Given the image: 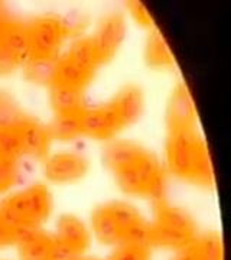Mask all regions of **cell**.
<instances>
[{
  "mask_svg": "<svg viewBox=\"0 0 231 260\" xmlns=\"http://www.w3.org/2000/svg\"><path fill=\"white\" fill-rule=\"evenodd\" d=\"M174 260H195V257L194 254H192V251H191V249L188 247V249L182 250L181 254H178Z\"/></svg>",
  "mask_w": 231,
  "mask_h": 260,
  "instance_id": "f1b7e54d",
  "label": "cell"
},
{
  "mask_svg": "<svg viewBox=\"0 0 231 260\" xmlns=\"http://www.w3.org/2000/svg\"><path fill=\"white\" fill-rule=\"evenodd\" d=\"M196 239L194 220L184 210L169 205L162 198L155 201V221L149 224V244L185 250Z\"/></svg>",
  "mask_w": 231,
  "mask_h": 260,
  "instance_id": "3957f363",
  "label": "cell"
},
{
  "mask_svg": "<svg viewBox=\"0 0 231 260\" xmlns=\"http://www.w3.org/2000/svg\"><path fill=\"white\" fill-rule=\"evenodd\" d=\"M55 242L65 254L75 259L88 249L90 233L80 218L71 214H65L59 217L56 223Z\"/></svg>",
  "mask_w": 231,
  "mask_h": 260,
  "instance_id": "30bf717a",
  "label": "cell"
},
{
  "mask_svg": "<svg viewBox=\"0 0 231 260\" xmlns=\"http://www.w3.org/2000/svg\"><path fill=\"white\" fill-rule=\"evenodd\" d=\"M149 249L140 244H120L109 260H150Z\"/></svg>",
  "mask_w": 231,
  "mask_h": 260,
  "instance_id": "cb8c5ba5",
  "label": "cell"
},
{
  "mask_svg": "<svg viewBox=\"0 0 231 260\" xmlns=\"http://www.w3.org/2000/svg\"><path fill=\"white\" fill-rule=\"evenodd\" d=\"M48 130L51 138L59 140H71L83 135L81 112L73 113V114H58Z\"/></svg>",
  "mask_w": 231,
  "mask_h": 260,
  "instance_id": "d6986e66",
  "label": "cell"
},
{
  "mask_svg": "<svg viewBox=\"0 0 231 260\" xmlns=\"http://www.w3.org/2000/svg\"><path fill=\"white\" fill-rule=\"evenodd\" d=\"M19 177L18 162L0 159V194L9 191Z\"/></svg>",
  "mask_w": 231,
  "mask_h": 260,
  "instance_id": "d4e9b609",
  "label": "cell"
},
{
  "mask_svg": "<svg viewBox=\"0 0 231 260\" xmlns=\"http://www.w3.org/2000/svg\"><path fill=\"white\" fill-rule=\"evenodd\" d=\"M20 260H73L58 247L55 237L38 229H16V243Z\"/></svg>",
  "mask_w": 231,
  "mask_h": 260,
  "instance_id": "5b68a950",
  "label": "cell"
},
{
  "mask_svg": "<svg viewBox=\"0 0 231 260\" xmlns=\"http://www.w3.org/2000/svg\"><path fill=\"white\" fill-rule=\"evenodd\" d=\"M52 211V198L48 188L37 184L12 195L0 205V215L15 227L38 229Z\"/></svg>",
  "mask_w": 231,
  "mask_h": 260,
  "instance_id": "277c9868",
  "label": "cell"
},
{
  "mask_svg": "<svg viewBox=\"0 0 231 260\" xmlns=\"http://www.w3.org/2000/svg\"><path fill=\"white\" fill-rule=\"evenodd\" d=\"M167 162L176 178L208 186L213 182V169L208 150L194 129L169 132Z\"/></svg>",
  "mask_w": 231,
  "mask_h": 260,
  "instance_id": "7a4b0ae2",
  "label": "cell"
},
{
  "mask_svg": "<svg viewBox=\"0 0 231 260\" xmlns=\"http://www.w3.org/2000/svg\"><path fill=\"white\" fill-rule=\"evenodd\" d=\"M84 90L54 84L51 87V102L58 114H73L84 110Z\"/></svg>",
  "mask_w": 231,
  "mask_h": 260,
  "instance_id": "e0dca14e",
  "label": "cell"
},
{
  "mask_svg": "<svg viewBox=\"0 0 231 260\" xmlns=\"http://www.w3.org/2000/svg\"><path fill=\"white\" fill-rule=\"evenodd\" d=\"M107 168L121 189L130 195L163 198L165 174L153 153L130 140L110 142L103 152Z\"/></svg>",
  "mask_w": 231,
  "mask_h": 260,
  "instance_id": "6da1fadb",
  "label": "cell"
},
{
  "mask_svg": "<svg viewBox=\"0 0 231 260\" xmlns=\"http://www.w3.org/2000/svg\"><path fill=\"white\" fill-rule=\"evenodd\" d=\"M61 22L64 25L68 37L75 35V34H80L84 26H85V18H83L81 13H70L67 18L61 19Z\"/></svg>",
  "mask_w": 231,
  "mask_h": 260,
  "instance_id": "484cf974",
  "label": "cell"
},
{
  "mask_svg": "<svg viewBox=\"0 0 231 260\" xmlns=\"http://www.w3.org/2000/svg\"><path fill=\"white\" fill-rule=\"evenodd\" d=\"M0 45L6 48L12 55L16 58L20 65H25L32 56L30 41H29L28 25H22L19 22L8 20L5 30L0 38Z\"/></svg>",
  "mask_w": 231,
  "mask_h": 260,
  "instance_id": "4fadbf2b",
  "label": "cell"
},
{
  "mask_svg": "<svg viewBox=\"0 0 231 260\" xmlns=\"http://www.w3.org/2000/svg\"><path fill=\"white\" fill-rule=\"evenodd\" d=\"M65 55L70 56L74 62L81 65L83 68L91 71V73H95V70L98 68V65H102L98 54H97L95 47L92 44L91 38L77 39L74 44L71 45V48L68 49V52Z\"/></svg>",
  "mask_w": 231,
  "mask_h": 260,
  "instance_id": "ac0fdd59",
  "label": "cell"
},
{
  "mask_svg": "<svg viewBox=\"0 0 231 260\" xmlns=\"http://www.w3.org/2000/svg\"><path fill=\"white\" fill-rule=\"evenodd\" d=\"M126 126L113 104L109 103L97 109H84L81 112V130L92 139L107 140L117 135Z\"/></svg>",
  "mask_w": 231,
  "mask_h": 260,
  "instance_id": "52a82bcc",
  "label": "cell"
},
{
  "mask_svg": "<svg viewBox=\"0 0 231 260\" xmlns=\"http://www.w3.org/2000/svg\"><path fill=\"white\" fill-rule=\"evenodd\" d=\"M23 156L18 129L0 127V159L18 162V159Z\"/></svg>",
  "mask_w": 231,
  "mask_h": 260,
  "instance_id": "7402d4cb",
  "label": "cell"
},
{
  "mask_svg": "<svg viewBox=\"0 0 231 260\" xmlns=\"http://www.w3.org/2000/svg\"><path fill=\"white\" fill-rule=\"evenodd\" d=\"M73 260H90V259H77V257H75V259H73Z\"/></svg>",
  "mask_w": 231,
  "mask_h": 260,
  "instance_id": "4dcf8cb0",
  "label": "cell"
},
{
  "mask_svg": "<svg viewBox=\"0 0 231 260\" xmlns=\"http://www.w3.org/2000/svg\"><path fill=\"white\" fill-rule=\"evenodd\" d=\"M19 139L22 146V153L35 159H44L48 155L51 143L49 130L41 123L32 119H25L18 126Z\"/></svg>",
  "mask_w": 231,
  "mask_h": 260,
  "instance_id": "7c38bea8",
  "label": "cell"
},
{
  "mask_svg": "<svg viewBox=\"0 0 231 260\" xmlns=\"http://www.w3.org/2000/svg\"><path fill=\"white\" fill-rule=\"evenodd\" d=\"M58 56H30L23 65L25 77L29 81L52 87L55 84Z\"/></svg>",
  "mask_w": 231,
  "mask_h": 260,
  "instance_id": "2e32d148",
  "label": "cell"
},
{
  "mask_svg": "<svg viewBox=\"0 0 231 260\" xmlns=\"http://www.w3.org/2000/svg\"><path fill=\"white\" fill-rule=\"evenodd\" d=\"M6 23H8V20L5 19V15H3V12H2V6H0V38H2V34H3V30H5Z\"/></svg>",
  "mask_w": 231,
  "mask_h": 260,
  "instance_id": "f546056e",
  "label": "cell"
},
{
  "mask_svg": "<svg viewBox=\"0 0 231 260\" xmlns=\"http://www.w3.org/2000/svg\"><path fill=\"white\" fill-rule=\"evenodd\" d=\"M110 103L124 126L135 123L143 112V94L136 85L124 87Z\"/></svg>",
  "mask_w": 231,
  "mask_h": 260,
  "instance_id": "5bb4252c",
  "label": "cell"
},
{
  "mask_svg": "<svg viewBox=\"0 0 231 260\" xmlns=\"http://www.w3.org/2000/svg\"><path fill=\"white\" fill-rule=\"evenodd\" d=\"M15 243H16V229L9 225L0 215V249L8 247Z\"/></svg>",
  "mask_w": 231,
  "mask_h": 260,
  "instance_id": "4316f807",
  "label": "cell"
},
{
  "mask_svg": "<svg viewBox=\"0 0 231 260\" xmlns=\"http://www.w3.org/2000/svg\"><path fill=\"white\" fill-rule=\"evenodd\" d=\"M168 127L169 132L176 130L194 129L195 127V109L191 95L185 85H176L168 104Z\"/></svg>",
  "mask_w": 231,
  "mask_h": 260,
  "instance_id": "8fae6325",
  "label": "cell"
},
{
  "mask_svg": "<svg viewBox=\"0 0 231 260\" xmlns=\"http://www.w3.org/2000/svg\"><path fill=\"white\" fill-rule=\"evenodd\" d=\"M195 260H222L221 240L215 234L196 237L189 246Z\"/></svg>",
  "mask_w": 231,
  "mask_h": 260,
  "instance_id": "44dd1931",
  "label": "cell"
},
{
  "mask_svg": "<svg viewBox=\"0 0 231 260\" xmlns=\"http://www.w3.org/2000/svg\"><path fill=\"white\" fill-rule=\"evenodd\" d=\"M88 160L73 152H59L45 159V177L55 184L75 182L87 174Z\"/></svg>",
  "mask_w": 231,
  "mask_h": 260,
  "instance_id": "9c48e42d",
  "label": "cell"
},
{
  "mask_svg": "<svg viewBox=\"0 0 231 260\" xmlns=\"http://www.w3.org/2000/svg\"><path fill=\"white\" fill-rule=\"evenodd\" d=\"M126 37V20L121 13H111L103 19L91 37L92 44L98 54L100 62L106 64L116 55L117 49Z\"/></svg>",
  "mask_w": 231,
  "mask_h": 260,
  "instance_id": "ba28073f",
  "label": "cell"
},
{
  "mask_svg": "<svg viewBox=\"0 0 231 260\" xmlns=\"http://www.w3.org/2000/svg\"><path fill=\"white\" fill-rule=\"evenodd\" d=\"M32 56H58L67 35L59 18H39L28 25Z\"/></svg>",
  "mask_w": 231,
  "mask_h": 260,
  "instance_id": "8992f818",
  "label": "cell"
},
{
  "mask_svg": "<svg viewBox=\"0 0 231 260\" xmlns=\"http://www.w3.org/2000/svg\"><path fill=\"white\" fill-rule=\"evenodd\" d=\"M25 119L26 116L9 99L0 97V127L18 129L19 124Z\"/></svg>",
  "mask_w": 231,
  "mask_h": 260,
  "instance_id": "603a6c76",
  "label": "cell"
},
{
  "mask_svg": "<svg viewBox=\"0 0 231 260\" xmlns=\"http://www.w3.org/2000/svg\"><path fill=\"white\" fill-rule=\"evenodd\" d=\"M146 61L150 67H156V68L172 67V64H174L172 55H171L169 49L163 42V38L159 35L157 30H153L148 39Z\"/></svg>",
  "mask_w": 231,
  "mask_h": 260,
  "instance_id": "ffe728a7",
  "label": "cell"
},
{
  "mask_svg": "<svg viewBox=\"0 0 231 260\" xmlns=\"http://www.w3.org/2000/svg\"><path fill=\"white\" fill-rule=\"evenodd\" d=\"M94 74L95 73H91V71L83 68L81 65L74 62L70 56H58L55 84L84 90L88 84L91 83Z\"/></svg>",
  "mask_w": 231,
  "mask_h": 260,
  "instance_id": "9a60e30c",
  "label": "cell"
},
{
  "mask_svg": "<svg viewBox=\"0 0 231 260\" xmlns=\"http://www.w3.org/2000/svg\"><path fill=\"white\" fill-rule=\"evenodd\" d=\"M129 9L131 12V15H133V18L136 19V22L140 23L142 26L149 28L152 25V19H150L148 10L145 9V6L142 3H139V2H130Z\"/></svg>",
  "mask_w": 231,
  "mask_h": 260,
  "instance_id": "83f0119b",
  "label": "cell"
}]
</instances>
